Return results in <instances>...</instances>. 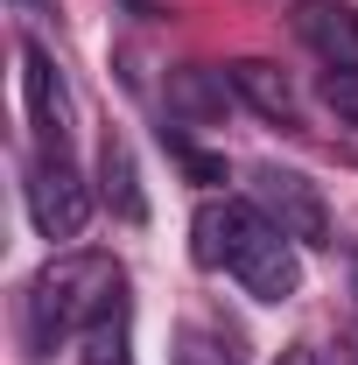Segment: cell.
Here are the masks:
<instances>
[{
    "instance_id": "10",
    "label": "cell",
    "mask_w": 358,
    "mask_h": 365,
    "mask_svg": "<svg viewBox=\"0 0 358 365\" xmlns=\"http://www.w3.org/2000/svg\"><path fill=\"white\" fill-rule=\"evenodd\" d=\"M169 106H176L183 120H211V113L225 106V71H218V85H211V71L183 63L176 78H169Z\"/></svg>"
},
{
    "instance_id": "7",
    "label": "cell",
    "mask_w": 358,
    "mask_h": 365,
    "mask_svg": "<svg viewBox=\"0 0 358 365\" xmlns=\"http://www.w3.org/2000/svg\"><path fill=\"white\" fill-rule=\"evenodd\" d=\"M98 197H106V211H113L120 225H140V218H148V190H140L134 148H127L120 134L98 140Z\"/></svg>"
},
{
    "instance_id": "15",
    "label": "cell",
    "mask_w": 358,
    "mask_h": 365,
    "mask_svg": "<svg viewBox=\"0 0 358 365\" xmlns=\"http://www.w3.org/2000/svg\"><path fill=\"white\" fill-rule=\"evenodd\" d=\"M344 267H352V317H358V253H344Z\"/></svg>"
},
{
    "instance_id": "9",
    "label": "cell",
    "mask_w": 358,
    "mask_h": 365,
    "mask_svg": "<svg viewBox=\"0 0 358 365\" xmlns=\"http://www.w3.org/2000/svg\"><path fill=\"white\" fill-rule=\"evenodd\" d=\"M78 365H134V323H127V302H113V309L78 337Z\"/></svg>"
},
{
    "instance_id": "6",
    "label": "cell",
    "mask_w": 358,
    "mask_h": 365,
    "mask_svg": "<svg viewBox=\"0 0 358 365\" xmlns=\"http://www.w3.org/2000/svg\"><path fill=\"white\" fill-rule=\"evenodd\" d=\"M295 36L330 71H358V7H344V0H295Z\"/></svg>"
},
{
    "instance_id": "14",
    "label": "cell",
    "mask_w": 358,
    "mask_h": 365,
    "mask_svg": "<svg viewBox=\"0 0 358 365\" xmlns=\"http://www.w3.org/2000/svg\"><path fill=\"white\" fill-rule=\"evenodd\" d=\"M274 365H316V344H288V351H281Z\"/></svg>"
},
{
    "instance_id": "12",
    "label": "cell",
    "mask_w": 358,
    "mask_h": 365,
    "mask_svg": "<svg viewBox=\"0 0 358 365\" xmlns=\"http://www.w3.org/2000/svg\"><path fill=\"white\" fill-rule=\"evenodd\" d=\"M323 98L358 127V71H323Z\"/></svg>"
},
{
    "instance_id": "2",
    "label": "cell",
    "mask_w": 358,
    "mask_h": 365,
    "mask_svg": "<svg viewBox=\"0 0 358 365\" xmlns=\"http://www.w3.org/2000/svg\"><path fill=\"white\" fill-rule=\"evenodd\" d=\"M113 302H127V274L113 253H56L29 281V351L49 359L56 344L85 337Z\"/></svg>"
},
{
    "instance_id": "3",
    "label": "cell",
    "mask_w": 358,
    "mask_h": 365,
    "mask_svg": "<svg viewBox=\"0 0 358 365\" xmlns=\"http://www.w3.org/2000/svg\"><path fill=\"white\" fill-rule=\"evenodd\" d=\"M21 197H29V225L43 239H78L91 225V204H98V190L78 176L71 148H36L29 176H21Z\"/></svg>"
},
{
    "instance_id": "4",
    "label": "cell",
    "mask_w": 358,
    "mask_h": 365,
    "mask_svg": "<svg viewBox=\"0 0 358 365\" xmlns=\"http://www.w3.org/2000/svg\"><path fill=\"white\" fill-rule=\"evenodd\" d=\"M253 204H260L295 246H330V204H323V190H316L302 169L260 162V169H253Z\"/></svg>"
},
{
    "instance_id": "8",
    "label": "cell",
    "mask_w": 358,
    "mask_h": 365,
    "mask_svg": "<svg viewBox=\"0 0 358 365\" xmlns=\"http://www.w3.org/2000/svg\"><path fill=\"white\" fill-rule=\"evenodd\" d=\"M225 85L239 91L260 120H281V127H295V85L274 71V63H260V56H239V63H225Z\"/></svg>"
},
{
    "instance_id": "11",
    "label": "cell",
    "mask_w": 358,
    "mask_h": 365,
    "mask_svg": "<svg viewBox=\"0 0 358 365\" xmlns=\"http://www.w3.org/2000/svg\"><path fill=\"white\" fill-rule=\"evenodd\" d=\"M169 365H239V359L225 351L211 330H176V351H169Z\"/></svg>"
},
{
    "instance_id": "1",
    "label": "cell",
    "mask_w": 358,
    "mask_h": 365,
    "mask_svg": "<svg viewBox=\"0 0 358 365\" xmlns=\"http://www.w3.org/2000/svg\"><path fill=\"white\" fill-rule=\"evenodd\" d=\"M197 267H225L253 302H295L302 295V253L253 197H204L190 218Z\"/></svg>"
},
{
    "instance_id": "5",
    "label": "cell",
    "mask_w": 358,
    "mask_h": 365,
    "mask_svg": "<svg viewBox=\"0 0 358 365\" xmlns=\"http://www.w3.org/2000/svg\"><path fill=\"white\" fill-rule=\"evenodd\" d=\"M21 98H29V127L43 148H71V85L56 71L43 43H21Z\"/></svg>"
},
{
    "instance_id": "16",
    "label": "cell",
    "mask_w": 358,
    "mask_h": 365,
    "mask_svg": "<svg viewBox=\"0 0 358 365\" xmlns=\"http://www.w3.org/2000/svg\"><path fill=\"white\" fill-rule=\"evenodd\" d=\"M14 7H43V0H14Z\"/></svg>"
},
{
    "instance_id": "13",
    "label": "cell",
    "mask_w": 358,
    "mask_h": 365,
    "mask_svg": "<svg viewBox=\"0 0 358 365\" xmlns=\"http://www.w3.org/2000/svg\"><path fill=\"white\" fill-rule=\"evenodd\" d=\"M176 155H183V169H190L197 182H225V162H211V155H197V148H183V140H176Z\"/></svg>"
}]
</instances>
